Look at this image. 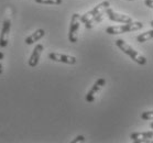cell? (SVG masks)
Returning <instances> with one entry per match:
<instances>
[{
	"mask_svg": "<svg viewBox=\"0 0 153 143\" xmlns=\"http://www.w3.org/2000/svg\"><path fill=\"white\" fill-rule=\"evenodd\" d=\"M105 85H106V79H104V78H99V79L96 80L95 84L93 85L91 89L87 93L86 101H88V102H93V101L95 100V98H96V95L98 94V91L100 90Z\"/></svg>",
	"mask_w": 153,
	"mask_h": 143,
	"instance_id": "8",
	"label": "cell"
},
{
	"mask_svg": "<svg viewBox=\"0 0 153 143\" xmlns=\"http://www.w3.org/2000/svg\"><path fill=\"white\" fill-rule=\"evenodd\" d=\"M144 4H146V7L150 8V9H152L153 8V0H146Z\"/></svg>",
	"mask_w": 153,
	"mask_h": 143,
	"instance_id": "17",
	"label": "cell"
},
{
	"mask_svg": "<svg viewBox=\"0 0 153 143\" xmlns=\"http://www.w3.org/2000/svg\"><path fill=\"white\" fill-rule=\"evenodd\" d=\"M141 119L143 120H153V110H149V111H144L141 113Z\"/></svg>",
	"mask_w": 153,
	"mask_h": 143,
	"instance_id": "14",
	"label": "cell"
},
{
	"mask_svg": "<svg viewBox=\"0 0 153 143\" xmlns=\"http://www.w3.org/2000/svg\"><path fill=\"white\" fill-rule=\"evenodd\" d=\"M80 16L74 13L71 18L70 30H68V40L71 43H76L78 41V30L80 27Z\"/></svg>",
	"mask_w": 153,
	"mask_h": 143,
	"instance_id": "3",
	"label": "cell"
},
{
	"mask_svg": "<svg viewBox=\"0 0 153 143\" xmlns=\"http://www.w3.org/2000/svg\"><path fill=\"white\" fill-rule=\"evenodd\" d=\"M152 136H153V132L152 130H150V131H146V132L131 133L130 139L132 140L133 142L140 143V142H144V141H149L150 139H152Z\"/></svg>",
	"mask_w": 153,
	"mask_h": 143,
	"instance_id": "10",
	"label": "cell"
},
{
	"mask_svg": "<svg viewBox=\"0 0 153 143\" xmlns=\"http://www.w3.org/2000/svg\"><path fill=\"white\" fill-rule=\"evenodd\" d=\"M143 28V23L139 21H132L130 23H123L118 27H109L106 29V33L110 35L121 34V33H128V32L138 31Z\"/></svg>",
	"mask_w": 153,
	"mask_h": 143,
	"instance_id": "2",
	"label": "cell"
},
{
	"mask_svg": "<svg viewBox=\"0 0 153 143\" xmlns=\"http://www.w3.org/2000/svg\"><path fill=\"white\" fill-rule=\"evenodd\" d=\"M35 2L42 4H61L63 0H34Z\"/></svg>",
	"mask_w": 153,
	"mask_h": 143,
	"instance_id": "13",
	"label": "cell"
},
{
	"mask_svg": "<svg viewBox=\"0 0 153 143\" xmlns=\"http://www.w3.org/2000/svg\"><path fill=\"white\" fill-rule=\"evenodd\" d=\"M115 43H116V45L118 46L122 52L125 53V54H127L128 56H130V59H133L136 63L140 64V65H146V56H143L141 53H139L138 51H136L132 46L129 45L126 41H123V40H121V39H118V40H116Z\"/></svg>",
	"mask_w": 153,
	"mask_h": 143,
	"instance_id": "1",
	"label": "cell"
},
{
	"mask_svg": "<svg viewBox=\"0 0 153 143\" xmlns=\"http://www.w3.org/2000/svg\"><path fill=\"white\" fill-rule=\"evenodd\" d=\"M152 36H153V30L151 29V30H149V31L143 32V33H141L140 35H138V36H137V41L140 43L148 42L149 40L152 39Z\"/></svg>",
	"mask_w": 153,
	"mask_h": 143,
	"instance_id": "12",
	"label": "cell"
},
{
	"mask_svg": "<svg viewBox=\"0 0 153 143\" xmlns=\"http://www.w3.org/2000/svg\"><path fill=\"white\" fill-rule=\"evenodd\" d=\"M105 14L107 16L111 21L114 22H119V23H130L132 22V18L127 16V14H122L119 12H116L115 10H112L111 8H107L105 10Z\"/></svg>",
	"mask_w": 153,
	"mask_h": 143,
	"instance_id": "5",
	"label": "cell"
},
{
	"mask_svg": "<svg viewBox=\"0 0 153 143\" xmlns=\"http://www.w3.org/2000/svg\"><path fill=\"white\" fill-rule=\"evenodd\" d=\"M84 141H85V138H84L83 136H76V139L73 140L74 143H76V142H84Z\"/></svg>",
	"mask_w": 153,
	"mask_h": 143,
	"instance_id": "16",
	"label": "cell"
},
{
	"mask_svg": "<svg viewBox=\"0 0 153 143\" xmlns=\"http://www.w3.org/2000/svg\"><path fill=\"white\" fill-rule=\"evenodd\" d=\"M44 35H45V31H44L43 29H38V30L33 32L31 35H29V36L25 38V42L27 43L28 45H31V44H33V43L38 42L39 40H41Z\"/></svg>",
	"mask_w": 153,
	"mask_h": 143,
	"instance_id": "11",
	"label": "cell"
},
{
	"mask_svg": "<svg viewBox=\"0 0 153 143\" xmlns=\"http://www.w3.org/2000/svg\"><path fill=\"white\" fill-rule=\"evenodd\" d=\"M109 7H110V2H109L108 0H105V1H102V2H100V4H98L97 6H95L91 11H88V12H86L85 14L80 16V18H79L80 23H85V22L88 21L89 19L94 18L95 16L99 14L101 11H105L107 8H109Z\"/></svg>",
	"mask_w": 153,
	"mask_h": 143,
	"instance_id": "4",
	"label": "cell"
},
{
	"mask_svg": "<svg viewBox=\"0 0 153 143\" xmlns=\"http://www.w3.org/2000/svg\"><path fill=\"white\" fill-rule=\"evenodd\" d=\"M127 1H133V0H127Z\"/></svg>",
	"mask_w": 153,
	"mask_h": 143,
	"instance_id": "18",
	"label": "cell"
},
{
	"mask_svg": "<svg viewBox=\"0 0 153 143\" xmlns=\"http://www.w3.org/2000/svg\"><path fill=\"white\" fill-rule=\"evenodd\" d=\"M49 59L54 61V62H59V63L64 64H70V65H74L77 62V59L75 56L66 55V54H61V53H50Z\"/></svg>",
	"mask_w": 153,
	"mask_h": 143,
	"instance_id": "7",
	"label": "cell"
},
{
	"mask_svg": "<svg viewBox=\"0 0 153 143\" xmlns=\"http://www.w3.org/2000/svg\"><path fill=\"white\" fill-rule=\"evenodd\" d=\"M4 73V53L0 52V75Z\"/></svg>",
	"mask_w": 153,
	"mask_h": 143,
	"instance_id": "15",
	"label": "cell"
},
{
	"mask_svg": "<svg viewBox=\"0 0 153 143\" xmlns=\"http://www.w3.org/2000/svg\"><path fill=\"white\" fill-rule=\"evenodd\" d=\"M44 51V46L42 44H36L32 52L31 56H30V59H29V66L30 67H35L39 64V61H40V56H41L42 52Z\"/></svg>",
	"mask_w": 153,
	"mask_h": 143,
	"instance_id": "9",
	"label": "cell"
},
{
	"mask_svg": "<svg viewBox=\"0 0 153 143\" xmlns=\"http://www.w3.org/2000/svg\"><path fill=\"white\" fill-rule=\"evenodd\" d=\"M11 30V20L6 19L4 21L1 32H0V47H6L9 43V35Z\"/></svg>",
	"mask_w": 153,
	"mask_h": 143,
	"instance_id": "6",
	"label": "cell"
}]
</instances>
